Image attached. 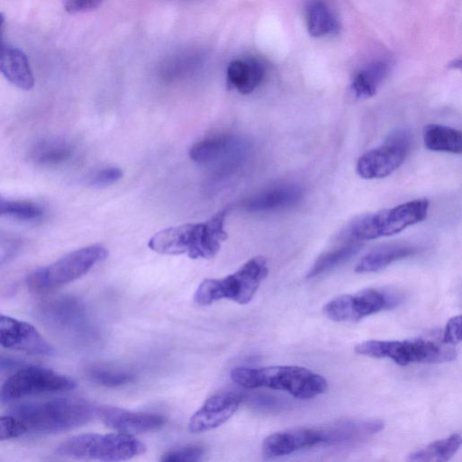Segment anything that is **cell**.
<instances>
[{
	"mask_svg": "<svg viewBox=\"0 0 462 462\" xmlns=\"http://www.w3.org/2000/svg\"><path fill=\"white\" fill-rule=\"evenodd\" d=\"M418 247L409 244L382 246L364 256L358 263L355 272L358 274L378 272L391 264L416 255Z\"/></svg>",
	"mask_w": 462,
	"mask_h": 462,
	"instance_id": "cell-20",
	"label": "cell"
},
{
	"mask_svg": "<svg viewBox=\"0 0 462 462\" xmlns=\"http://www.w3.org/2000/svg\"><path fill=\"white\" fill-rule=\"evenodd\" d=\"M304 20L307 32L313 38L330 37L340 32L339 21L324 0H308Z\"/></svg>",
	"mask_w": 462,
	"mask_h": 462,
	"instance_id": "cell-22",
	"label": "cell"
},
{
	"mask_svg": "<svg viewBox=\"0 0 462 462\" xmlns=\"http://www.w3.org/2000/svg\"><path fill=\"white\" fill-rule=\"evenodd\" d=\"M384 422L376 419L340 420L322 429V445L344 447L358 444L384 429Z\"/></svg>",
	"mask_w": 462,
	"mask_h": 462,
	"instance_id": "cell-15",
	"label": "cell"
},
{
	"mask_svg": "<svg viewBox=\"0 0 462 462\" xmlns=\"http://www.w3.org/2000/svg\"><path fill=\"white\" fill-rule=\"evenodd\" d=\"M104 0H65L66 10L69 14L88 13L98 9Z\"/></svg>",
	"mask_w": 462,
	"mask_h": 462,
	"instance_id": "cell-35",
	"label": "cell"
},
{
	"mask_svg": "<svg viewBox=\"0 0 462 462\" xmlns=\"http://www.w3.org/2000/svg\"><path fill=\"white\" fill-rule=\"evenodd\" d=\"M361 249L360 242L351 241L324 253L310 268L307 278L312 279L337 268L357 256Z\"/></svg>",
	"mask_w": 462,
	"mask_h": 462,
	"instance_id": "cell-26",
	"label": "cell"
},
{
	"mask_svg": "<svg viewBox=\"0 0 462 462\" xmlns=\"http://www.w3.org/2000/svg\"><path fill=\"white\" fill-rule=\"evenodd\" d=\"M87 374L93 382L106 387L122 386L134 380V376L130 372L99 366L91 367Z\"/></svg>",
	"mask_w": 462,
	"mask_h": 462,
	"instance_id": "cell-30",
	"label": "cell"
},
{
	"mask_svg": "<svg viewBox=\"0 0 462 462\" xmlns=\"http://www.w3.org/2000/svg\"><path fill=\"white\" fill-rule=\"evenodd\" d=\"M0 73L18 88L31 91L35 78L28 57L21 50L0 45Z\"/></svg>",
	"mask_w": 462,
	"mask_h": 462,
	"instance_id": "cell-19",
	"label": "cell"
},
{
	"mask_svg": "<svg viewBox=\"0 0 462 462\" xmlns=\"http://www.w3.org/2000/svg\"><path fill=\"white\" fill-rule=\"evenodd\" d=\"M231 377L246 389L281 390L300 400L314 398L328 390V382L323 376L298 366L236 367L231 371Z\"/></svg>",
	"mask_w": 462,
	"mask_h": 462,
	"instance_id": "cell-3",
	"label": "cell"
},
{
	"mask_svg": "<svg viewBox=\"0 0 462 462\" xmlns=\"http://www.w3.org/2000/svg\"><path fill=\"white\" fill-rule=\"evenodd\" d=\"M22 365V363L14 358L0 356V371L7 370L12 368H17Z\"/></svg>",
	"mask_w": 462,
	"mask_h": 462,
	"instance_id": "cell-36",
	"label": "cell"
},
{
	"mask_svg": "<svg viewBox=\"0 0 462 462\" xmlns=\"http://www.w3.org/2000/svg\"><path fill=\"white\" fill-rule=\"evenodd\" d=\"M0 346L32 355L50 356L55 349L32 324L0 314Z\"/></svg>",
	"mask_w": 462,
	"mask_h": 462,
	"instance_id": "cell-13",
	"label": "cell"
},
{
	"mask_svg": "<svg viewBox=\"0 0 462 462\" xmlns=\"http://www.w3.org/2000/svg\"><path fill=\"white\" fill-rule=\"evenodd\" d=\"M322 445L321 428H297L276 432L267 437L262 449L268 458L279 457Z\"/></svg>",
	"mask_w": 462,
	"mask_h": 462,
	"instance_id": "cell-18",
	"label": "cell"
},
{
	"mask_svg": "<svg viewBox=\"0 0 462 462\" xmlns=\"http://www.w3.org/2000/svg\"><path fill=\"white\" fill-rule=\"evenodd\" d=\"M241 402L240 395L231 393L218 394L208 398L190 418L189 431L203 433L222 426L236 413Z\"/></svg>",
	"mask_w": 462,
	"mask_h": 462,
	"instance_id": "cell-14",
	"label": "cell"
},
{
	"mask_svg": "<svg viewBox=\"0 0 462 462\" xmlns=\"http://www.w3.org/2000/svg\"><path fill=\"white\" fill-rule=\"evenodd\" d=\"M5 23V17L4 14H0V45L4 44L3 41V29Z\"/></svg>",
	"mask_w": 462,
	"mask_h": 462,
	"instance_id": "cell-37",
	"label": "cell"
},
{
	"mask_svg": "<svg viewBox=\"0 0 462 462\" xmlns=\"http://www.w3.org/2000/svg\"><path fill=\"white\" fill-rule=\"evenodd\" d=\"M266 76L264 66L257 59L232 61L227 70L229 86L247 95L255 92Z\"/></svg>",
	"mask_w": 462,
	"mask_h": 462,
	"instance_id": "cell-21",
	"label": "cell"
},
{
	"mask_svg": "<svg viewBox=\"0 0 462 462\" xmlns=\"http://www.w3.org/2000/svg\"><path fill=\"white\" fill-rule=\"evenodd\" d=\"M303 198V188L296 184H281L255 194L242 203L249 213H276L294 207Z\"/></svg>",
	"mask_w": 462,
	"mask_h": 462,
	"instance_id": "cell-16",
	"label": "cell"
},
{
	"mask_svg": "<svg viewBox=\"0 0 462 462\" xmlns=\"http://www.w3.org/2000/svg\"><path fill=\"white\" fill-rule=\"evenodd\" d=\"M461 341V315H457L448 320L446 324L442 342L455 346Z\"/></svg>",
	"mask_w": 462,
	"mask_h": 462,
	"instance_id": "cell-34",
	"label": "cell"
},
{
	"mask_svg": "<svg viewBox=\"0 0 462 462\" xmlns=\"http://www.w3.org/2000/svg\"><path fill=\"white\" fill-rule=\"evenodd\" d=\"M77 387V381L68 376L46 367L28 366L21 367L0 388V402L11 403L27 396L67 392Z\"/></svg>",
	"mask_w": 462,
	"mask_h": 462,
	"instance_id": "cell-9",
	"label": "cell"
},
{
	"mask_svg": "<svg viewBox=\"0 0 462 462\" xmlns=\"http://www.w3.org/2000/svg\"><path fill=\"white\" fill-rule=\"evenodd\" d=\"M98 417L118 432L135 435L161 429L165 417L149 412H133L118 407H100Z\"/></svg>",
	"mask_w": 462,
	"mask_h": 462,
	"instance_id": "cell-17",
	"label": "cell"
},
{
	"mask_svg": "<svg viewBox=\"0 0 462 462\" xmlns=\"http://www.w3.org/2000/svg\"><path fill=\"white\" fill-rule=\"evenodd\" d=\"M147 451L146 445L126 433H86L68 439L58 448L61 456L100 461H124Z\"/></svg>",
	"mask_w": 462,
	"mask_h": 462,
	"instance_id": "cell-6",
	"label": "cell"
},
{
	"mask_svg": "<svg viewBox=\"0 0 462 462\" xmlns=\"http://www.w3.org/2000/svg\"><path fill=\"white\" fill-rule=\"evenodd\" d=\"M95 404L80 398H58L23 403L13 409L11 415L27 428L41 433H59L81 427L98 416Z\"/></svg>",
	"mask_w": 462,
	"mask_h": 462,
	"instance_id": "cell-2",
	"label": "cell"
},
{
	"mask_svg": "<svg viewBox=\"0 0 462 462\" xmlns=\"http://www.w3.org/2000/svg\"><path fill=\"white\" fill-rule=\"evenodd\" d=\"M108 256V249L101 245L77 249L32 272L28 278L29 287L37 293L50 292L82 277Z\"/></svg>",
	"mask_w": 462,
	"mask_h": 462,
	"instance_id": "cell-8",
	"label": "cell"
},
{
	"mask_svg": "<svg viewBox=\"0 0 462 462\" xmlns=\"http://www.w3.org/2000/svg\"><path fill=\"white\" fill-rule=\"evenodd\" d=\"M43 213L42 208L32 202L11 200L0 195V216L35 220L41 218Z\"/></svg>",
	"mask_w": 462,
	"mask_h": 462,
	"instance_id": "cell-29",
	"label": "cell"
},
{
	"mask_svg": "<svg viewBox=\"0 0 462 462\" xmlns=\"http://www.w3.org/2000/svg\"><path fill=\"white\" fill-rule=\"evenodd\" d=\"M123 177V172L118 168H107L96 172L90 179V185L96 188H104L118 183Z\"/></svg>",
	"mask_w": 462,
	"mask_h": 462,
	"instance_id": "cell-33",
	"label": "cell"
},
{
	"mask_svg": "<svg viewBox=\"0 0 462 462\" xmlns=\"http://www.w3.org/2000/svg\"><path fill=\"white\" fill-rule=\"evenodd\" d=\"M248 152V144L241 139L232 135H216L196 142L189 156L195 163L216 166L219 174L227 175L241 165Z\"/></svg>",
	"mask_w": 462,
	"mask_h": 462,
	"instance_id": "cell-12",
	"label": "cell"
},
{
	"mask_svg": "<svg viewBox=\"0 0 462 462\" xmlns=\"http://www.w3.org/2000/svg\"><path fill=\"white\" fill-rule=\"evenodd\" d=\"M462 438L459 433L435 440L427 446L412 452L408 456L410 461L444 462L455 456L461 447Z\"/></svg>",
	"mask_w": 462,
	"mask_h": 462,
	"instance_id": "cell-25",
	"label": "cell"
},
{
	"mask_svg": "<svg viewBox=\"0 0 462 462\" xmlns=\"http://www.w3.org/2000/svg\"><path fill=\"white\" fill-rule=\"evenodd\" d=\"M400 298L375 288L354 294H344L328 302L323 307L327 318L336 322H358L384 310L397 306Z\"/></svg>",
	"mask_w": 462,
	"mask_h": 462,
	"instance_id": "cell-11",
	"label": "cell"
},
{
	"mask_svg": "<svg viewBox=\"0 0 462 462\" xmlns=\"http://www.w3.org/2000/svg\"><path fill=\"white\" fill-rule=\"evenodd\" d=\"M27 431L26 426L14 416H0V441L18 438Z\"/></svg>",
	"mask_w": 462,
	"mask_h": 462,
	"instance_id": "cell-32",
	"label": "cell"
},
{
	"mask_svg": "<svg viewBox=\"0 0 462 462\" xmlns=\"http://www.w3.org/2000/svg\"><path fill=\"white\" fill-rule=\"evenodd\" d=\"M226 216V211H222L205 222L165 229L151 238L149 247L162 255H187L192 259H211L228 239Z\"/></svg>",
	"mask_w": 462,
	"mask_h": 462,
	"instance_id": "cell-1",
	"label": "cell"
},
{
	"mask_svg": "<svg viewBox=\"0 0 462 462\" xmlns=\"http://www.w3.org/2000/svg\"><path fill=\"white\" fill-rule=\"evenodd\" d=\"M412 146L408 131H393L377 148L363 154L356 166L357 174L366 180L383 179L394 173L406 160Z\"/></svg>",
	"mask_w": 462,
	"mask_h": 462,
	"instance_id": "cell-10",
	"label": "cell"
},
{
	"mask_svg": "<svg viewBox=\"0 0 462 462\" xmlns=\"http://www.w3.org/2000/svg\"><path fill=\"white\" fill-rule=\"evenodd\" d=\"M267 275V259L261 256L255 257L224 278L203 281L195 294V303L206 306L228 299L240 304H248Z\"/></svg>",
	"mask_w": 462,
	"mask_h": 462,
	"instance_id": "cell-5",
	"label": "cell"
},
{
	"mask_svg": "<svg viewBox=\"0 0 462 462\" xmlns=\"http://www.w3.org/2000/svg\"><path fill=\"white\" fill-rule=\"evenodd\" d=\"M355 351L369 358H389L402 367L412 363L451 362L457 357V350L452 346L423 339L401 341L367 340L357 345Z\"/></svg>",
	"mask_w": 462,
	"mask_h": 462,
	"instance_id": "cell-7",
	"label": "cell"
},
{
	"mask_svg": "<svg viewBox=\"0 0 462 462\" xmlns=\"http://www.w3.org/2000/svg\"><path fill=\"white\" fill-rule=\"evenodd\" d=\"M430 202L416 199L393 208L364 214L350 222L339 235L347 242H364L397 235L423 222L429 213Z\"/></svg>",
	"mask_w": 462,
	"mask_h": 462,
	"instance_id": "cell-4",
	"label": "cell"
},
{
	"mask_svg": "<svg viewBox=\"0 0 462 462\" xmlns=\"http://www.w3.org/2000/svg\"><path fill=\"white\" fill-rule=\"evenodd\" d=\"M72 155V148L68 143L52 140L41 143L35 149L33 159L38 164L51 166L68 161Z\"/></svg>",
	"mask_w": 462,
	"mask_h": 462,
	"instance_id": "cell-27",
	"label": "cell"
},
{
	"mask_svg": "<svg viewBox=\"0 0 462 462\" xmlns=\"http://www.w3.org/2000/svg\"><path fill=\"white\" fill-rule=\"evenodd\" d=\"M390 67L385 61H376L365 66L353 77L350 90L358 100L373 98L388 77Z\"/></svg>",
	"mask_w": 462,
	"mask_h": 462,
	"instance_id": "cell-23",
	"label": "cell"
},
{
	"mask_svg": "<svg viewBox=\"0 0 462 462\" xmlns=\"http://www.w3.org/2000/svg\"><path fill=\"white\" fill-rule=\"evenodd\" d=\"M204 453L205 450L202 447L188 446L165 453L161 460L166 462L200 461L203 459Z\"/></svg>",
	"mask_w": 462,
	"mask_h": 462,
	"instance_id": "cell-31",
	"label": "cell"
},
{
	"mask_svg": "<svg viewBox=\"0 0 462 462\" xmlns=\"http://www.w3.org/2000/svg\"><path fill=\"white\" fill-rule=\"evenodd\" d=\"M48 319L59 326H72L82 318L83 309L72 299H63L51 304L47 310Z\"/></svg>",
	"mask_w": 462,
	"mask_h": 462,
	"instance_id": "cell-28",
	"label": "cell"
},
{
	"mask_svg": "<svg viewBox=\"0 0 462 462\" xmlns=\"http://www.w3.org/2000/svg\"><path fill=\"white\" fill-rule=\"evenodd\" d=\"M424 147L432 152L460 155L462 153L461 131L439 124L425 126L422 132Z\"/></svg>",
	"mask_w": 462,
	"mask_h": 462,
	"instance_id": "cell-24",
	"label": "cell"
}]
</instances>
